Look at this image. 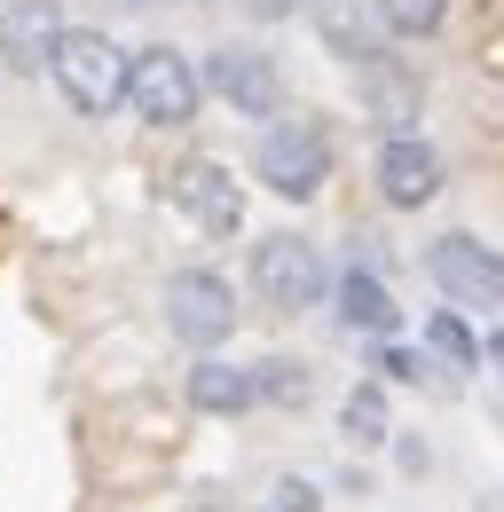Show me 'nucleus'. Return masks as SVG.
I'll return each instance as SVG.
<instances>
[{"label":"nucleus","mask_w":504,"mask_h":512,"mask_svg":"<svg viewBox=\"0 0 504 512\" xmlns=\"http://www.w3.org/2000/svg\"><path fill=\"white\" fill-rule=\"evenodd\" d=\"M489 355H497V363H504V331H497V339H489Z\"/></svg>","instance_id":"4be33fe9"},{"label":"nucleus","mask_w":504,"mask_h":512,"mask_svg":"<svg viewBox=\"0 0 504 512\" xmlns=\"http://www.w3.org/2000/svg\"><path fill=\"white\" fill-rule=\"evenodd\" d=\"M268 505H276V512H315L323 497H315V481H300V473H292V481H276V497H268Z\"/></svg>","instance_id":"6ab92c4d"},{"label":"nucleus","mask_w":504,"mask_h":512,"mask_svg":"<svg viewBox=\"0 0 504 512\" xmlns=\"http://www.w3.org/2000/svg\"><path fill=\"white\" fill-rule=\"evenodd\" d=\"M237 8H245V16H260V24H284L300 0H237Z\"/></svg>","instance_id":"412c9836"},{"label":"nucleus","mask_w":504,"mask_h":512,"mask_svg":"<svg viewBox=\"0 0 504 512\" xmlns=\"http://www.w3.org/2000/svg\"><path fill=\"white\" fill-rule=\"evenodd\" d=\"M63 8L56 0H16L8 16H0V64H16V71H40V64H56V48H63Z\"/></svg>","instance_id":"9b49d317"},{"label":"nucleus","mask_w":504,"mask_h":512,"mask_svg":"<svg viewBox=\"0 0 504 512\" xmlns=\"http://www.w3.org/2000/svg\"><path fill=\"white\" fill-rule=\"evenodd\" d=\"M126 8H142V0H126Z\"/></svg>","instance_id":"5701e85b"},{"label":"nucleus","mask_w":504,"mask_h":512,"mask_svg":"<svg viewBox=\"0 0 504 512\" xmlns=\"http://www.w3.org/2000/svg\"><path fill=\"white\" fill-rule=\"evenodd\" d=\"M252 371H260V402H276V410H300L315 394L308 363H292V355H268V363H252Z\"/></svg>","instance_id":"dca6fc26"},{"label":"nucleus","mask_w":504,"mask_h":512,"mask_svg":"<svg viewBox=\"0 0 504 512\" xmlns=\"http://www.w3.org/2000/svg\"><path fill=\"white\" fill-rule=\"evenodd\" d=\"M205 512H221V505H205Z\"/></svg>","instance_id":"b1692460"},{"label":"nucleus","mask_w":504,"mask_h":512,"mask_svg":"<svg viewBox=\"0 0 504 512\" xmlns=\"http://www.w3.org/2000/svg\"><path fill=\"white\" fill-rule=\"evenodd\" d=\"M426 339H434V347L457 363V371H481V339L465 331V316H457V308H441V316L426 323Z\"/></svg>","instance_id":"a211bd4d"},{"label":"nucleus","mask_w":504,"mask_h":512,"mask_svg":"<svg viewBox=\"0 0 504 512\" xmlns=\"http://www.w3.org/2000/svg\"><path fill=\"white\" fill-rule=\"evenodd\" d=\"M426 276L457 308H504V253L473 245V237H434L426 245Z\"/></svg>","instance_id":"423d86ee"},{"label":"nucleus","mask_w":504,"mask_h":512,"mask_svg":"<svg viewBox=\"0 0 504 512\" xmlns=\"http://www.w3.org/2000/svg\"><path fill=\"white\" fill-rule=\"evenodd\" d=\"M56 87H63V103L79 111V119H111L126 103V87H134V56H126L111 32H87V24H71L63 32V48H56Z\"/></svg>","instance_id":"f257e3e1"},{"label":"nucleus","mask_w":504,"mask_h":512,"mask_svg":"<svg viewBox=\"0 0 504 512\" xmlns=\"http://www.w3.org/2000/svg\"><path fill=\"white\" fill-rule=\"evenodd\" d=\"M126 103H134V119H150V127H189L197 103H205V71L189 64L182 48H142Z\"/></svg>","instance_id":"20e7f679"},{"label":"nucleus","mask_w":504,"mask_h":512,"mask_svg":"<svg viewBox=\"0 0 504 512\" xmlns=\"http://www.w3.org/2000/svg\"><path fill=\"white\" fill-rule=\"evenodd\" d=\"M166 331L197 347V355H213L229 331H237V292L213 276V268H174L166 276Z\"/></svg>","instance_id":"39448f33"},{"label":"nucleus","mask_w":504,"mask_h":512,"mask_svg":"<svg viewBox=\"0 0 504 512\" xmlns=\"http://www.w3.org/2000/svg\"><path fill=\"white\" fill-rule=\"evenodd\" d=\"M386 8V32L394 40H426V32H441V16H449V0H378Z\"/></svg>","instance_id":"f3484780"},{"label":"nucleus","mask_w":504,"mask_h":512,"mask_svg":"<svg viewBox=\"0 0 504 512\" xmlns=\"http://www.w3.org/2000/svg\"><path fill=\"white\" fill-rule=\"evenodd\" d=\"M252 174H260V190H276L284 205H308L323 182H331V134L323 119L308 111H276L268 127H260V150H252Z\"/></svg>","instance_id":"f03ea898"},{"label":"nucleus","mask_w":504,"mask_h":512,"mask_svg":"<svg viewBox=\"0 0 504 512\" xmlns=\"http://www.w3.org/2000/svg\"><path fill=\"white\" fill-rule=\"evenodd\" d=\"M166 190H174V205H182L205 237H237V229H245V190H237V174H229L221 158H189V166H174Z\"/></svg>","instance_id":"0eeeda50"},{"label":"nucleus","mask_w":504,"mask_h":512,"mask_svg":"<svg viewBox=\"0 0 504 512\" xmlns=\"http://www.w3.org/2000/svg\"><path fill=\"white\" fill-rule=\"evenodd\" d=\"M252 292H260L276 316H308L315 300L331 292V276H323V253H315L308 237H292V229L260 237V245H252Z\"/></svg>","instance_id":"7ed1b4c3"},{"label":"nucleus","mask_w":504,"mask_h":512,"mask_svg":"<svg viewBox=\"0 0 504 512\" xmlns=\"http://www.w3.org/2000/svg\"><path fill=\"white\" fill-rule=\"evenodd\" d=\"M205 87H213L229 111H245V119H276V111H284L276 56H260V48H213V56H205Z\"/></svg>","instance_id":"6e6552de"},{"label":"nucleus","mask_w":504,"mask_h":512,"mask_svg":"<svg viewBox=\"0 0 504 512\" xmlns=\"http://www.w3.org/2000/svg\"><path fill=\"white\" fill-rule=\"evenodd\" d=\"M378 371H386V379H418L426 355H410V347H378Z\"/></svg>","instance_id":"aec40b11"},{"label":"nucleus","mask_w":504,"mask_h":512,"mask_svg":"<svg viewBox=\"0 0 504 512\" xmlns=\"http://www.w3.org/2000/svg\"><path fill=\"white\" fill-rule=\"evenodd\" d=\"M268 512H276V505H268Z\"/></svg>","instance_id":"393cba45"},{"label":"nucleus","mask_w":504,"mask_h":512,"mask_svg":"<svg viewBox=\"0 0 504 512\" xmlns=\"http://www.w3.org/2000/svg\"><path fill=\"white\" fill-rule=\"evenodd\" d=\"M339 323H347V331H371V339H394L402 308H394V292L378 284L371 268H347V276H339Z\"/></svg>","instance_id":"4468645a"},{"label":"nucleus","mask_w":504,"mask_h":512,"mask_svg":"<svg viewBox=\"0 0 504 512\" xmlns=\"http://www.w3.org/2000/svg\"><path fill=\"white\" fill-rule=\"evenodd\" d=\"M260 402V371H237V363H197L189 371V410H205V418H237Z\"/></svg>","instance_id":"ddd939ff"},{"label":"nucleus","mask_w":504,"mask_h":512,"mask_svg":"<svg viewBox=\"0 0 504 512\" xmlns=\"http://www.w3.org/2000/svg\"><path fill=\"white\" fill-rule=\"evenodd\" d=\"M308 16H315L323 48H331L339 64L386 56V8H378V0H308Z\"/></svg>","instance_id":"9d476101"},{"label":"nucleus","mask_w":504,"mask_h":512,"mask_svg":"<svg viewBox=\"0 0 504 512\" xmlns=\"http://www.w3.org/2000/svg\"><path fill=\"white\" fill-rule=\"evenodd\" d=\"M339 426H347V442H355V449H378L386 434H394V418H386V386H378V379L347 386V402H339Z\"/></svg>","instance_id":"2eb2a0df"},{"label":"nucleus","mask_w":504,"mask_h":512,"mask_svg":"<svg viewBox=\"0 0 504 512\" xmlns=\"http://www.w3.org/2000/svg\"><path fill=\"white\" fill-rule=\"evenodd\" d=\"M355 95L378 111V127H386V134H418V79L394 64V56L355 64Z\"/></svg>","instance_id":"f8f14e48"},{"label":"nucleus","mask_w":504,"mask_h":512,"mask_svg":"<svg viewBox=\"0 0 504 512\" xmlns=\"http://www.w3.org/2000/svg\"><path fill=\"white\" fill-rule=\"evenodd\" d=\"M378 197H386L394 213L434 205V197H441V158H434V142H418V134H386V150H378Z\"/></svg>","instance_id":"1a4fd4ad"}]
</instances>
